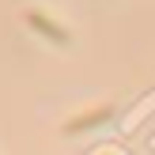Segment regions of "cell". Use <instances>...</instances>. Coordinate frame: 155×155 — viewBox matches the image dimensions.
I'll use <instances>...</instances> for the list:
<instances>
[{"label": "cell", "instance_id": "1", "mask_svg": "<svg viewBox=\"0 0 155 155\" xmlns=\"http://www.w3.org/2000/svg\"><path fill=\"white\" fill-rule=\"evenodd\" d=\"M23 19H27V27H30V30H38V34H42L45 42H53V45H72V34H68V30L61 27L57 19H49L45 12H38V8H30V12L23 15Z\"/></svg>", "mask_w": 155, "mask_h": 155}, {"label": "cell", "instance_id": "2", "mask_svg": "<svg viewBox=\"0 0 155 155\" xmlns=\"http://www.w3.org/2000/svg\"><path fill=\"white\" fill-rule=\"evenodd\" d=\"M110 117H114V106H110V102L91 106V110H80V114H72V117L64 121V133H68V136H80V133H87V129L106 125Z\"/></svg>", "mask_w": 155, "mask_h": 155}]
</instances>
